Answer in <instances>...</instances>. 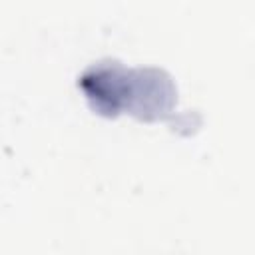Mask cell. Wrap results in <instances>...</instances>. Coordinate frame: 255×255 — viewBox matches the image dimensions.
I'll return each instance as SVG.
<instances>
[{
    "label": "cell",
    "instance_id": "cell-1",
    "mask_svg": "<svg viewBox=\"0 0 255 255\" xmlns=\"http://www.w3.org/2000/svg\"><path fill=\"white\" fill-rule=\"evenodd\" d=\"M173 84L159 70L128 72L124 110H129L141 120H153L173 106Z\"/></svg>",
    "mask_w": 255,
    "mask_h": 255
},
{
    "label": "cell",
    "instance_id": "cell-2",
    "mask_svg": "<svg viewBox=\"0 0 255 255\" xmlns=\"http://www.w3.org/2000/svg\"><path fill=\"white\" fill-rule=\"evenodd\" d=\"M128 72L120 62L108 60L94 64L80 78V88L84 90L90 106L104 116H118L124 110Z\"/></svg>",
    "mask_w": 255,
    "mask_h": 255
}]
</instances>
